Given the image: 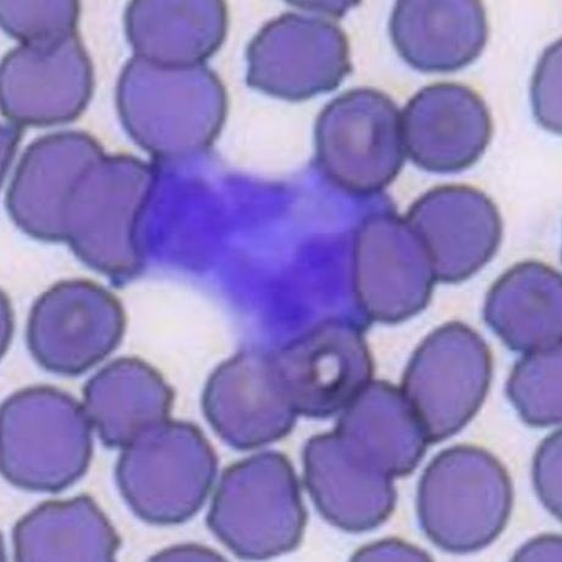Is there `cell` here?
I'll use <instances>...</instances> for the list:
<instances>
[{"label":"cell","mask_w":562,"mask_h":562,"mask_svg":"<svg viewBox=\"0 0 562 562\" xmlns=\"http://www.w3.org/2000/svg\"><path fill=\"white\" fill-rule=\"evenodd\" d=\"M406 155L430 172H457L483 156L493 135L482 97L460 83H435L418 91L402 112Z\"/></svg>","instance_id":"9a60e30c"},{"label":"cell","mask_w":562,"mask_h":562,"mask_svg":"<svg viewBox=\"0 0 562 562\" xmlns=\"http://www.w3.org/2000/svg\"><path fill=\"white\" fill-rule=\"evenodd\" d=\"M492 372L488 345L467 324L448 323L418 346L400 389L428 445L456 436L470 424L488 394Z\"/></svg>","instance_id":"52a82bcc"},{"label":"cell","mask_w":562,"mask_h":562,"mask_svg":"<svg viewBox=\"0 0 562 562\" xmlns=\"http://www.w3.org/2000/svg\"><path fill=\"white\" fill-rule=\"evenodd\" d=\"M217 458L201 430L187 422H164L123 449L116 483L144 521L168 526L196 515L212 490Z\"/></svg>","instance_id":"277c9868"},{"label":"cell","mask_w":562,"mask_h":562,"mask_svg":"<svg viewBox=\"0 0 562 562\" xmlns=\"http://www.w3.org/2000/svg\"><path fill=\"white\" fill-rule=\"evenodd\" d=\"M405 220L426 248L440 283H460L480 272L502 243L498 209L471 187L430 190L411 205Z\"/></svg>","instance_id":"4fadbf2b"},{"label":"cell","mask_w":562,"mask_h":562,"mask_svg":"<svg viewBox=\"0 0 562 562\" xmlns=\"http://www.w3.org/2000/svg\"><path fill=\"white\" fill-rule=\"evenodd\" d=\"M315 140L324 175L355 194L391 186L407 157L402 112L391 97L373 89L345 92L324 108Z\"/></svg>","instance_id":"8992f818"},{"label":"cell","mask_w":562,"mask_h":562,"mask_svg":"<svg viewBox=\"0 0 562 562\" xmlns=\"http://www.w3.org/2000/svg\"><path fill=\"white\" fill-rule=\"evenodd\" d=\"M350 71L348 37L318 15L280 16L259 32L248 49V82L285 101L337 90Z\"/></svg>","instance_id":"9c48e42d"},{"label":"cell","mask_w":562,"mask_h":562,"mask_svg":"<svg viewBox=\"0 0 562 562\" xmlns=\"http://www.w3.org/2000/svg\"><path fill=\"white\" fill-rule=\"evenodd\" d=\"M531 94L538 123L551 133L561 134V41L551 45L540 58Z\"/></svg>","instance_id":"d4e9b609"},{"label":"cell","mask_w":562,"mask_h":562,"mask_svg":"<svg viewBox=\"0 0 562 562\" xmlns=\"http://www.w3.org/2000/svg\"><path fill=\"white\" fill-rule=\"evenodd\" d=\"M504 464L477 447L441 451L422 475L418 518L427 537L452 554H470L498 538L513 510Z\"/></svg>","instance_id":"6da1fadb"},{"label":"cell","mask_w":562,"mask_h":562,"mask_svg":"<svg viewBox=\"0 0 562 562\" xmlns=\"http://www.w3.org/2000/svg\"><path fill=\"white\" fill-rule=\"evenodd\" d=\"M139 86L133 133L159 158L178 159L210 147L221 132L226 97L221 81L202 67L172 68L136 63Z\"/></svg>","instance_id":"ba28073f"},{"label":"cell","mask_w":562,"mask_h":562,"mask_svg":"<svg viewBox=\"0 0 562 562\" xmlns=\"http://www.w3.org/2000/svg\"><path fill=\"white\" fill-rule=\"evenodd\" d=\"M134 16V43L146 60L165 67L201 65L225 36L221 2L140 3Z\"/></svg>","instance_id":"603a6c76"},{"label":"cell","mask_w":562,"mask_h":562,"mask_svg":"<svg viewBox=\"0 0 562 562\" xmlns=\"http://www.w3.org/2000/svg\"><path fill=\"white\" fill-rule=\"evenodd\" d=\"M281 385L297 416L327 418L372 382L373 361L362 331L333 321L273 355Z\"/></svg>","instance_id":"7c38bea8"},{"label":"cell","mask_w":562,"mask_h":562,"mask_svg":"<svg viewBox=\"0 0 562 562\" xmlns=\"http://www.w3.org/2000/svg\"><path fill=\"white\" fill-rule=\"evenodd\" d=\"M304 469L305 483L318 512L346 532L371 531L395 509L393 479L353 459L334 431L308 440Z\"/></svg>","instance_id":"ac0fdd59"},{"label":"cell","mask_w":562,"mask_h":562,"mask_svg":"<svg viewBox=\"0 0 562 562\" xmlns=\"http://www.w3.org/2000/svg\"><path fill=\"white\" fill-rule=\"evenodd\" d=\"M121 302L89 281H65L43 294L27 323L29 349L43 369L63 375L89 371L122 341Z\"/></svg>","instance_id":"30bf717a"},{"label":"cell","mask_w":562,"mask_h":562,"mask_svg":"<svg viewBox=\"0 0 562 562\" xmlns=\"http://www.w3.org/2000/svg\"><path fill=\"white\" fill-rule=\"evenodd\" d=\"M352 280L362 312L381 323L404 322L424 311L437 281L413 228L391 213L373 214L360 225Z\"/></svg>","instance_id":"8fae6325"},{"label":"cell","mask_w":562,"mask_h":562,"mask_svg":"<svg viewBox=\"0 0 562 562\" xmlns=\"http://www.w3.org/2000/svg\"><path fill=\"white\" fill-rule=\"evenodd\" d=\"M340 414L334 434L366 468L394 480L424 459L428 440L402 389L372 381Z\"/></svg>","instance_id":"2e32d148"},{"label":"cell","mask_w":562,"mask_h":562,"mask_svg":"<svg viewBox=\"0 0 562 562\" xmlns=\"http://www.w3.org/2000/svg\"><path fill=\"white\" fill-rule=\"evenodd\" d=\"M551 555L557 561L561 559V539L560 537H540L533 542L525 546L518 551L516 560H549Z\"/></svg>","instance_id":"4316f807"},{"label":"cell","mask_w":562,"mask_h":562,"mask_svg":"<svg viewBox=\"0 0 562 562\" xmlns=\"http://www.w3.org/2000/svg\"><path fill=\"white\" fill-rule=\"evenodd\" d=\"M154 181L153 169L137 159H97L64 210V240L102 273L133 274L138 266L136 224Z\"/></svg>","instance_id":"5b68a950"},{"label":"cell","mask_w":562,"mask_h":562,"mask_svg":"<svg viewBox=\"0 0 562 562\" xmlns=\"http://www.w3.org/2000/svg\"><path fill=\"white\" fill-rule=\"evenodd\" d=\"M203 413L226 445L240 450L283 439L297 417L273 355L261 352L236 355L214 371L204 387Z\"/></svg>","instance_id":"5bb4252c"},{"label":"cell","mask_w":562,"mask_h":562,"mask_svg":"<svg viewBox=\"0 0 562 562\" xmlns=\"http://www.w3.org/2000/svg\"><path fill=\"white\" fill-rule=\"evenodd\" d=\"M155 560H166V561H182V560H222L221 557L214 553V551L200 548V547H193V546H187V547H177V548H170L168 550H165L164 553L158 554Z\"/></svg>","instance_id":"83f0119b"},{"label":"cell","mask_w":562,"mask_h":562,"mask_svg":"<svg viewBox=\"0 0 562 562\" xmlns=\"http://www.w3.org/2000/svg\"><path fill=\"white\" fill-rule=\"evenodd\" d=\"M56 145L32 148L9 192V207L16 223L46 240H64L63 217L70 194L83 172L101 158L93 146L78 156H57Z\"/></svg>","instance_id":"7402d4cb"},{"label":"cell","mask_w":562,"mask_h":562,"mask_svg":"<svg viewBox=\"0 0 562 562\" xmlns=\"http://www.w3.org/2000/svg\"><path fill=\"white\" fill-rule=\"evenodd\" d=\"M171 387L137 359L114 361L83 389V408L108 448L124 449L149 428L169 419Z\"/></svg>","instance_id":"ffe728a7"},{"label":"cell","mask_w":562,"mask_h":562,"mask_svg":"<svg viewBox=\"0 0 562 562\" xmlns=\"http://www.w3.org/2000/svg\"><path fill=\"white\" fill-rule=\"evenodd\" d=\"M488 31L485 9L474 0H403L391 20L398 56L425 72L469 67L484 50Z\"/></svg>","instance_id":"e0dca14e"},{"label":"cell","mask_w":562,"mask_h":562,"mask_svg":"<svg viewBox=\"0 0 562 562\" xmlns=\"http://www.w3.org/2000/svg\"><path fill=\"white\" fill-rule=\"evenodd\" d=\"M562 346L526 353L515 366L507 395L528 426L546 428L560 424Z\"/></svg>","instance_id":"cb8c5ba5"},{"label":"cell","mask_w":562,"mask_h":562,"mask_svg":"<svg viewBox=\"0 0 562 562\" xmlns=\"http://www.w3.org/2000/svg\"><path fill=\"white\" fill-rule=\"evenodd\" d=\"M561 430L539 447L533 463L535 488L547 510L561 520Z\"/></svg>","instance_id":"484cf974"},{"label":"cell","mask_w":562,"mask_h":562,"mask_svg":"<svg viewBox=\"0 0 562 562\" xmlns=\"http://www.w3.org/2000/svg\"><path fill=\"white\" fill-rule=\"evenodd\" d=\"M13 542L18 561H113L121 547L88 495L40 505L16 524Z\"/></svg>","instance_id":"44dd1931"},{"label":"cell","mask_w":562,"mask_h":562,"mask_svg":"<svg viewBox=\"0 0 562 562\" xmlns=\"http://www.w3.org/2000/svg\"><path fill=\"white\" fill-rule=\"evenodd\" d=\"M485 323L514 351L532 353L562 346V284L554 268L518 263L486 296Z\"/></svg>","instance_id":"d6986e66"},{"label":"cell","mask_w":562,"mask_h":562,"mask_svg":"<svg viewBox=\"0 0 562 562\" xmlns=\"http://www.w3.org/2000/svg\"><path fill=\"white\" fill-rule=\"evenodd\" d=\"M92 425L83 405L48 386L10 396L2 408V472L18 488L57 493L88 471Z\"/></svg>","instance_id":"7a4b0ae2"},{"label":"cell","mask_w":562,"mask_h":562,"mask_svg":"<svg viewBox=\"0 0 562 562\" xmlns=\"http://www.w3.org/2000/svg\"><path fill=\"white\" fill-rule=\"evenodd\" d=\"M301 496L293 464L279 452L258 453L224 472L207 522L237 557H278L304 536L307 514Z\"/></svg>","instance_id":"3957f363"}]
</instances>
